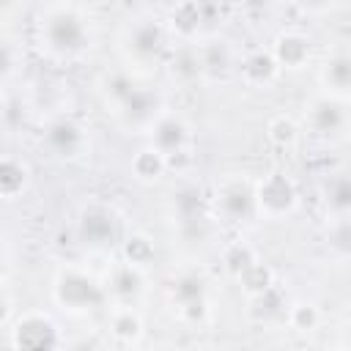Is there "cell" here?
Listing matches in <instances>:
<instances>
[{"label":"cell","instance_id":"cell-21","mask_svg":"<svg viewBox=\"0 0 351 351\" xmlns=\"http://www.w3.org/2000/svg\"><path fill=\"white\" fill-rule=\"evenodd\" d=\"M118 115L126 118V121H132V123H154V121L159 118V115H156V96H154L151 90L137 88V90L123 101V107L118 110Z\"/></svg>","mask_w":351,"mask_h":351},{"label":"cell","instance_id":"cell-24","mask_svg":"<svg viewBox=\"0 0 351 351\" xmlns=\"http://www.w3.org/2000/svg\"><path fill=\"white\" fill-rule=\"evenodd\" d=\"M326 206L340 217L351 214V173H340L326 184Z\"/></svg>","mask_w":351,"mask_h":351},{"label":"cell","instance_id":"cell-17","mask_svg":"<svg viewBox=\"0 0 351 351\" xmlns=\"http://www.w3.org/2000/svg\"><path fill=\"white\" fill-rule=\"evenodd\" d=\"M167 173V156L156 148V145H143L140 151H134L132 156V176L143 184H154Z\"/></svg>","mask_w":351,"mask_h":351},{"label":"cell","instance_id":"cell-27","mask_svg":"<svg viewBox=\"0 0 351 351\" xmlns=\"http://www.w3.org/2000/svg\"><path fill=\"white\" fill-rule=\"evenodd\" d=\"M285 321L293 332H315L321 326V310L313 302H296L285 310Z\"/></svg>","mask_w":351,"mask_h":351},{"label":"cell","instance_id":"cell-30","mask_svg":"<svg viewBox=\"0 0 351 351\" xmlns=\"http://www.w3.org/2000/svg\"><path fill=\"white\" fill-rule=\"evenodd\" d=\"M178 310V318L186 324V326H203L211 315V302H208V293L206 296H197V299H189V302H181L176 304Z\"/></svg>","mask_w":351,"mask_h":351},{"label":"cell","instance_id":"cell-22","mask_svg":"<svg viewBox=\"0 0 351 351\" xmlns=\"http://www.w3.org/2000/svg\"><path fill=\"white\" fill-rule=\"evenodd\" d=\"M156 258V247H154V239L145 236V233H132L121 241V261L132 263V266H140V269H148Z\"/></svg>","mask_w":351,"mask_h":351},{"label":"cell","instance_id":"cell-13","mask_svg":"<svg viewBox=\"0 0 351 351\" xmlns=\"http://www.w3.org/2000/svg\"><path fill=\"white\" fill-rule=\"evenodd\" d=\"M280 71H282V69H280V63H277V58H274L271 49H252V52H247V55L241 58V63H239L241 80H244L247 85H252V88H263V85L274 82Z\"/></svg>","mask_w":351,"mask_h":351},{"label":"cell","instance_id":"cell-15","mask_svg":"<svg viewBox=\"0 0 351 351\" xmlns=\"http://www.w3.org/2000/svg\"><path fill=\"white\" fill-rule=\"evenodd\" d=\"M318 80H321V85L326 88L329 96H343V93H348V90H351V52L335 49V52L321 63Z\"/></svg>","mask_w":351,"mask_h":351},{"label":"cell","instance_id":"cell-32","mask_svg":"<svg viewBox=\"0 0 351 351\" xmlns=\"http://www.w3.org/2000/svg\"><path fill=\"white\" fill-rule=\"evenodd\" d=\"M241 3H244L247 8H252V11H258V8H266L271 0H241Z\"/></svg>","mask_w":351,"mask_h":351},{"label":"cell","instance_id":"cell-12","mask_svg":"<svg viewBox=\"0 0 351 351\" xmlns=\"http://www.w3.org/2000/svg\"><path fill=\"white\" fill-rule=\"evenodd\" d=\"M151 145H156L165 156L186 151L189 145V126L176 115H159L151 123Z\"/></svg>","mask_w":351,"mask_h":351},{"label":"cell","instance_id":"cell-34","mask_svg":"<svg viewBox=\"0 0 351 351\" xmlns=\"http://www.w3.org/2000/svg\"><path fill=\"white\" fill-rule=\"evenodd\" d=\"M348 346H351V340H348Z\"/></svg>","mask_w":351,"mask_h":351},{"label":"cell","instance_id":"cell-20","mask_svg":"<svg viewBox=\"0 0 351 351\" xmlns=\"http://www.w3.org/2000/svg\"><path fill=\"white\" fill-rule=\"evenodd\" d=\"M236 282H239V291H241V293L247 296V302H250V299L266 293L269 288H274V285H277V277H274V269H271L269 263L255 261L250 269H244V271L236 277Z\"/></svg>","mask_w":351,"mask_h":351},{"label":"cell","instance_id":"cell-29","mask_svg":"<svg viewBox=\"0 0 351 351\" xmlns=\"http://www.w3.org/2000/svg\"><path fill=\"white\" fill-rule=\"evenodd\" d=\"M200 60H203V74H222L230 66V52L225 41H208L200 47Z\"/></svg>","mask_w":351,"mask_h":351},{"label":"cell","instance_id":"cell-26","mask_svg":"<svg viewBox=\"0 0 351 351\" xmlns=\"http://www.w3.org/2000/svg\"><path fill=\"white\" fill-rule=\"evenodd\" d=\"M208 288H206V280L195 271H184L173 280L170 285V302L173 304H181V302H189V299H197V296H206Z\"/></svg>","mask_w":351,"mask_h":351},{"label":"cell","instance_id":"cell-25","mask_svg":"<svg viewBox=\"0 0 351 351\" xmlns=\"http://www.w3.org/2000/svg\"><path fill=\"white\" fill-rule=\"evenodd\" d=\"M134 90H137L134 80H132L126 71H115V74H110V80L104 82V101H107V107H112V112L118 115V110L123 107V101H126Z\"/></svg>","mask_w":351,"mask_h":351},{"label":"cell","instance_id":"cell-8","mask_svg":"<svg viewBox=\"0 0 351 351\" xmlns=\"http://www.w3.org/2000/svg\"><path fill=\"white\" fill-rule=\"evenodd\" d=\"M44 140H47V148L60 159H74L85 148V132L71 118H58L55 123H49L44 132Z\"/></svg>","mask_w":351,"mask_h":351},{"label":"cell","instance_id":"cell-2","mask_svg":"<svg viewBox=\"0 0 351 351\" xmlns=\"http://www.w3.org/2000/svg\"><path fill=\"white\" fill-rule=\"evenodd\" d=\"M38 36L52 55H71L88 41V19L71 5H52L41 16Z\"/></svg>","mask_w":351,"mask_h":351},{"label":"cell","instance_id":"cell-33","mask_svg":"<svg viewBox=\"0 0 351 351\" xmlns=\"http://www.w3.org/2000/svg\"><path fill=\"white\" fill-rule=\"evenodd\" d=\"M304 5H321V3H326V0H302Z\"/></svg>","mask_w":351,"mask_h":351},{"label":"cell","instance_id":"cell-18","mask_svg":"<svg viewBox=\"0 0 351 351\" xmlns=\"http://www.w3.org/2000/svg\"><path fill=\"white\" fill-rule=\"evenodd\" d=\"M27 181H30V167L22 159L5 154L0 162V195H3V200H14L16 195H22Z\"/></svg>","mask_w":351,"mask_h":351},{"label":"cell","instance_id":"cell-28","mask_svg":"<svg viewBox=\"0 0 351 351\" xmlns=\"http://www.w3.org/2000/svg\"><path fill=\"white\" fill-rule=\"evenodd\" d=\"M170 69H173V74H176V77H181V80H195L197 74H203L200 47H189V44H184V47L173 55Z\"/></svg>","mask_w":351,"mask_h":351},{"label":"cell","instance_id":"cell-6","mask_svg":"<svg viewBox=\"0 0 351 351\" xmlns=\"http://www.w3.org/2000/svg\"><path fill=\"white\" fill-rule=\"evenodd\" d=\"M346 121L348 118H346V110L337 101V96L324 93V96H315L304 104V123L315 134H326V137L337 134V132H343Z\"/></svg>","mask_w":351,"mask_h":351},{"label":"cell","instance_id":"cell-31","mask_svg":"<svg viewBox=\"0 0 351 351\" xmlns=\"http://www.w3.org/2000/svg\"><path fill=\"white\" fill-rule=\"evenodd\" d=\"M250 304H252V315L258 318V321H271V318H277L280 313H282V293H280V288L274 285V288H269L266 293H261V296H255V299H250Z\"/></svg>","mask_w":351,"mask_h":351},{"label":"cell","instance_id":"cell-7","mask_svg":"<svg viewBox=\"0 0 351 351\" xmlns=\"http://www.w3.org/2000/svg\"><path fill=\"white\" fill-rule=\"evenodd\" d=\"M104 288H107V296H112L115 302L134 304V299L145 291V269L121 261V263L110 266V271L104 277Z\"/></svg>","mask_w":351,"mask_h":351},{"label":"cell","instance_id":"cell-11","mask_svg":"<svg viewBox=\"0 0 351 351\" xmlns=\"http://www.w3.org/2000/svg\"><path fill=\"white\" fill-rule=\"evenodd\" d=\"M271 52L280 63L282 71H299L310 63V55H313V47H310V38L296 33V30H282L274 44H271Z\"/></svg>","mask_w":351,"mask_h":351},{"label":"cell","instance_id":"cell-19","mask_svg":"<svg viewBox=\"0 0 351 351\" xmlns=\"http://www.w3.org/2000/svg\"><path fill=\"white\" fill-rule=\"evenodd\" d=\"M255 261H261V255H258V250L247 241V239H233V241H228L225 247H222V252H219V263H222V269L236 280L244 269H250Z\"/></svg>","mask_w":351,"mask_h":351},{"label":"cell","instance_id":"cell-4","mask_svg":"<svg viewBox=\"0 0 351 351\" xmlns=\"http://www.w3.org/2000/svg\"><path fill=\"white\" fill-rule=\"evenodd\" d=\"M211 206H214V214L222 222H230V225H239V222H247V219L258 217V208H255V181H250L244 176L222 178L217 184V189H214Z\"/></svg>","mask_w":351,"mask_h":351},{"label":"cell","instance_id":"cell-1","mask_svg":"<svg viewBox=\"0 0 351 351\" xmlns=\"http://www.w3.org/2000/svg\"><path fill=\"white\" fill-rule=\"evenodd\" d=\"M52 299L71 315L93 313L104 304L107 288L82 266H63L52 280Z\"/></svg>","mask_w":351,"mask_h":351},{"label":"cell","instance_id":"cell-16","mask_svg":"<svg viewBox=\"0 0 351 351\" xmlns=\"http://www.w3.org/2000/svg\"><path fill=\"white\" fill-rule=\"evenodd\" d=\"M165 44V30L159 22H140L129 33V49L137 60H154Z\"/></svg>","mask_w":351,"mask_h":351},{"label":"cell","instance_id":"cell-3","mask_svg":"<svg viewBox=\"0 0 351 351\" xmlns=\"http://www.w3.org/2000/svg\"><path fill=\"white\" fill-rule=\"evenodd\" d=\"M299 206V186L285 170H269L255 181V208L263 219H285Z\"/></svg>","mask_w":351,"mask_h":351},{"label":"cell","instance_id":"cell-23","mask_svg":"<svg viewBox=\"0 0 351 351\" xmlns=\"http://www.w3.org/2000/svg\"><path fill=\"white\" fill-rule=\"evenodd\" d=\"M299 134H302V129L291 115H274L266 123V137L274 148H293L299 143Z\"/></svg>","mask_w":351,"mask_h":351},{"label":"cell","instance_id":"cell-14","mask_svg":"<svg viewBox=\"0 0 351 351\" xmlns=\"http://www.w3.org/2000/svg\"><path fill=\"white\" fill-rule=\"evenodd\" d=\"M203 22H206V16H203L200 0H178L167 14V27L181 41H192L197 36V30L203 27Z\"/></svg>","mask_w":351,"mask_h":351},{"label":"cell","instance_id":"cell-9","mask_svg":"<svg viewBox=\"0 0 351 351\" xmlns=\"http://www.w3.org/2000/svg\"><path fill=\"white\" fill-rule=\"evenodd\" d=\"M115 211L101 206V203H90L82 208L80 214V233L85 239V244H93V247H104L112 241L115 236Z\"/></svg>","mask_w":351,"mask_h":351},{"label":"cell","instance_id":"cell-5","mask_svg":"<svg viewBox=\"0 0 351 351\" xmlns=\"http://www.w3.org/2000/svg\"><path fill=\"white\" fill-rule=\"evenodd\" d=\"M5 332H8V346H14V348L47 351V348H58L60 346L58 324L41 310H27V313L16 315V321L8 324Z\"/></svg>","mask_w":351,"mask_h":351},{"label":"cell","instance_id":"cell-10","mask_svg":"<svg viewBox=\"0 0 351 351\" xmlns=\"http://www.w3.org/2000/svg\"><path fill=\"white\" fill-rule=\"evenodd\" d=\"M107 329L118 346H137L145 332V321L132 302H115L107 318Z\"/></svg>","mask_w":351,"mask_h":351}]
</instances>
